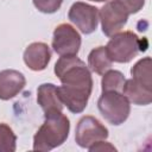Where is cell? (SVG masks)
Wrapping results in <instances>:
<instances>
[{
    "mask_svg": "<svg viewBox=\"0 0 152 152\" xmlns=\"http://www.w3.org/2000/svg\"><path fill=\"white\" fill-rule=\"evenodd\" d=\"M44 122L33 137L34 151H51L61 145L69 137L70 121L61 110L44 113Z\"/></svg>",
    "mask_w": 152,
    "mask_h": 152,
    "instance_id": "7a4b0ae2",
    "label": "cell"
},
{
    "mask_svg": "<svg viewBox=\"0 0 152 152\" xmlns=\"http://www.w3.org/2000/svg\"><path fill=\"white\" fill-rule=\"evenodd\" d=\"M25 76L14 69L0 71V100L7 101L17 96L25 87Z\"/></svg>",
    "mask_w": 152,
    "mask_h": 152,
    "instance_id": "9c48e42d",
    "label": "cell"
},
{
    "mask_svg": "<svg viewBox=\"0 0 152 152\" xmlns=\"http://www.w3.org/2000/svg\"><path fill=\"white\" fill-rule=\"evenodd\" d=\"M125 76L119 70H107L101 80L102 91H121L125 84Z\"/></svg>",
    "mask_w": 152,
    "mask_h": 152,
    "instance_id": "9a60e30c",
    "label": "cell"
},
{
    "mask_svg": "<svg viewBox=\"0 0 152 152\" xmlns=\"http://www.w3.org/2000/svg\"><path fill=\"white\" fill-rule=\"evenodd\" d=\"M17 148V135L13 129L1 122L0 124V152H14Z\"/></svg>",
    "mask_w": 152,
    "mask_h": 152,
    "instance_id": "2e32d148",
    "label": "cell"
},
{
    "mask_svg": "<svg viewBox=\"0 0 152 152\" xmlns=\"http://www.w3.org/2000/svg\"><path fill=\"white\" fill-rule=\"evenodd\" d=\"M89 1H95V2H106V1H109V0H89Z\"/></svg>",
    "mask_w": 152,
    "mask_h": 152,
    "instance_id": "ffe728a7",
    "label": "cell"
},
{
    "mask_svg": "<svg viewBox=\"0 0 152 152\" xmlns=\"http://www.w3.org/2000/svg\"><path fill=\"white\" fill-rule=\"evenodd\" d=\"M106 50L112 62L128 63L141 51L140 38L132 31L118 32L110 37Z\"/></svg>",
    "mask_w": 152,
    "mask_h": 152,
    "instance_id": "277c9868",
    "label": "cell"
},
{
    "mask_svg": "<svg viewBox=\"0 0 152 152\" xmlns=\"http://www.w3.org/2000/svg\"><path fill=\"white\" fill-rule=\"evenodd\" d=\"M131 102L121 91H102L97 108L106 121L114 126L124 124L131 113Z\"/></svg>",
    "mask_w": 152,
    "mask_h": 152,
    "instance_id": "3957f363",
    "label": "cell"
},
{
    "mask_svg": "<svg viewBox=\"0 0 152 152\" xmlns=\"http://www.w3.org/2000/svg\"><path fill=\"white\" fill-rule=\"evenodd\" d=\"M88 150L89 151H116V148L112 144H109V142H107L104 140H101V141L94 144Z\"/></svg>",
    "mask_w": 152,
    "mask_h": 152,
    "instance_id": "d6986e66",
    "label": "cell"
},
{
    "mask_svg": "<svg viewBox=\"0 0 152 152\" xmlns=\"http://www.w3.org/2000/svg\"><path fill=\"white\" fill-rule=\"evenodd\" d=\"M37 102L44 113L63 110L64 104L58 94V87L53 83H43L37 89Z\"/></svg>",
    "mask_w": 152,
    "mask_h": 152,
    "instance_id": "8fae6325",
    "label": "cell"
},
{
    "mask_svg": "<svg viewBox=\"0 0 152 152\" xmlns=\"http://www.w3.org/2000/svg\"><path fill=\"white\" fill-rule=\"evenodd\" d=\"M23 58L28 69L33 71H42L46 69L51 59V51L48 44L43 42H34L25 49Z\"/></svg>",
    "mask_w": 152,
    "mask_h": 152,
    "instance_id": "30bf717a",
    "label": "cell"
},
{
    "mask_svg": "<svg viewBox=\"0 0 152 152\" xmlns=\"http://www.w3.org/2000/svg\"><path fill=\"white\" fill-rule=\"evenodd\" d=\"M32 1L34 7L39 12L46 13V14L57 12L63 4V0H32Z\"/></svg>",
    "mask_w": 152,
    "mask_h": 152,
    "instance_id": "e0dca14e",
    "label": "cell"
},
{
    "mask_svg": "<svg viewBox=\"0 0 152 152\" xmlns=\"http://www.w3.org/2000/svg\"><path fill=\"white\" fill-rule=\"evenodd\" d=\"M128 11L121 0H109L99 8V20L102 32L107 37L120 32L128 20Z\"/></svg>",
    "mask_w": 152,
    "mask_h": 152,
    "instance_id": "5b68a950",
    "label": "cell"
},
{
    "mask_svg": "<svg viewBox=\"0 0 152 152\" xmlns=\"http://www.w3.org/2000/svg\"><path fill=\"white\" fill-rule=\"evenodd\" d=\"M122 4L126 6L129 14H135L140 10H142L145 5V0H121Z\"/></svg>",
    "mask_w": 152,
    "mask_h": 152,
    "instance_id": "ac0fdd59",
    "label": "cell"
},
{
    "mask_svg": "<svg viewBox=\"0 0 152 152\" xmlns=\"http://www.w3.org/2000/svg\"><path fill=\"white\" fill-rule=\"evenodd\" d=\"M53 70L62 83L58 94L63 104L74 114L82 113L94 84L89 68L77 56H61Z\"/></svg>",
    "mask_w": 152,
    "mask_h": 152,
    "instance_id": "6da1fadb",
    "label": "cell"
},
{
    "mask_svg": "<svg viewBox=\"0 0 152 152\" xmlns=\"http://www.w3.org/2000/svg\"><path fill=\"white\" fill-rule=\"evenodd\" d=\"M131 75L134 81L142 84L147 89H152L151 76V57H144L139 59L131 69Z\"/></svg>",
    "mask_w": 152,
    "mask_h": 152,
    "instance_id": "5bb4252c",
    "label": "cell"
},
{
    "mask_svg": "<svg viewBox=\"0 0 152 152\" xmlns=\"http://www.w3.org/2000/svg\"><path fill=\"white\" fill-rule=\"evenodd\" d=\"M112 59L109 58L106 46H97L88 55V68L97 75H103L112 68Z\"/></svg>",
    "mask_w": 152,
    "mask_h": 152,
    "instance_id": "4fadbf2b",
    "label": "cell"
},
{
    "mask_svg": "<svg viewBox=\"0 0 152 152\" xmlns=\"http://www.w3.org/2000/svg\"><path fill=\"white\" fill-rule=\"evenodd\" d=\"M108 138L107 127L91 115L82 116L75 129V141L82 148H89L94 144Z\"/></svg>",
    "mask_w": 152,
    "mask_h": 152,
    "instance_id": "8992f818",
    "label": "cell"
},
{
    "mask_svg": "<svg viewBox=\"0 0 152 152\" xmlns=\"http://www.w3.org/2000/svg\"><path fill=\"white\" fill-rule=\"evenodd\" d=\"M121 93L129 102L137 106H147L152 102V89H147L133 78L125 81Z\"/></svg>",
    "mask_w": 152,
    "mask_h": 152,
    "instance_id": "7c38bea8",
    "label": "cell"
},
{
    "mask_svg": "<svg viewBox=\"0 0 152 152\" xmlns=\"http://www.w3.org/2000/svg\"><path fill=\"white\" fill-rule=\"evenodd\" d=\"M68 18L82 33L90 34L97 28L99 8L82 1H76L71 5Z\"/></svg>",
    "mask_w": 152,
    "mask_h": 152,
    "instance_id": "ba28073f",
    "label": "cell"
},
{
    "mask_svg": "<svg viewBox=\"0 0 152 152\" xmlns=\"http://www.w3.org/2000/svg\"><path fill=\"white\" fill-rule=\"evenodd\" d=\"M81 36L70 24L56 26L52 36V49L59 56H77L81 48Z\"/></svg>",
    "mask_w": 152,
    "mask_h": 152,
    "instance_id": "52a82bcc",
    "label": "cell"
}]
</instances>
